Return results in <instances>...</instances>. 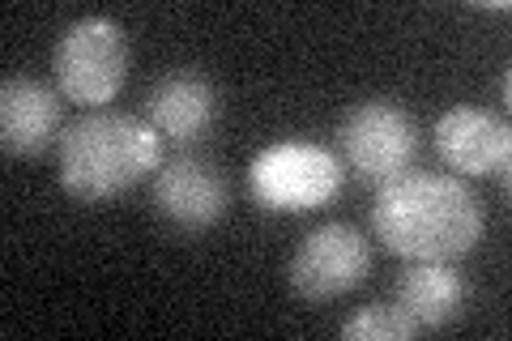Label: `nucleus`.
<instances>
[{
    "instance_id": "obj_1",
    "label": "nucleus",
    "mask_w": 512,
    "mask_h": 341,
    "mask_svg": "<svg viewBox=\"0 0 512 341\" xmlns=\"http://www.w3.org/2000/svg\"><path fill=\"white\" fill-rule=\"evenodd\" d=\"M483 201L461 175L406 171L372 205L376 239L402 261H457L483 239Z\"/></svg>"
},
{
    "instance_id": "obj_2",
    "label": "nucleus",
    "mask_w": 512,
    "mask_h": 341,
    "mask_svg": "<svg viewBox=\"0 0 512 341\" xmlns=\"http://www.w3.org/2000/svg\"><path fill=\"white\" fill-rule=\"evenodd\" d=\"M60 184L77 201H107L163 167V137L128 111H90L60 133Z\"/></svg>"
},
{
    "instance_id": "obj_3",
    "label": "nucleus",
    "mask_w": 512,
    "mask_h": 341,
    "mask_svg": "<svg viewBox=\"0 0 512 341\" xmlns=\"http://www.w3.org/2000/svg\"><path fill=\"white\" fill-rule=\"evenodd\" d=\"M342 158L316 141L265 145L248 167V188L256 205L274 214H308L342 192Z\"/></svg>"
},
{
    "instance_id": "obj_4",
    "label": "nucleus",
    "mask_w": 512,
    "mask_h": 341,
    "mask_svg": "<svg viewBox=\"0 0 512 341\" xmlns=\"http://www.w3.org/2000/svg\"><path fill=\"white\" fill-rule=\"evenodd\" d=\"M56 90L82 107H103L128 77V39L111 18H77L52 52Z\"/></svg>"
},
{
    "instance_id": "obj_5",
    "label": "nucleus",
    "mask_w": 512,
    "mask_h": 341,
    "mask_svg": "<svg viewBox=\"0 0 512 341\" xmlns=\"http://www.w3.org/2000/svg\"><path fill=\"white\" fill-rule=\"evenodd\" d=\"M338 145H342L346 167L363 184L384 188L410 171L414 154H419V128H414L406 107H397L389 99H367L346 111V120L338 128Z\"/></svg>"
},
{
    "instance_id": "obj_6",
    "label": "nucleus",
    "mask_w": 512,
    "mask_h": 341,
    "mask_svg": "<svg viewBox=\"0 0 512 341\" xmlns=\"http://www.w3.org/2000/svg\"><path fill=\"white\" fill-rule=\"evenodd\" d=\"M372 269V243L359 226L325 222L299 239V248L286 261V286L303 303H329L350 295Z\"/></svg>"
},
{
    "instance_id": "obj_7",
    "label": "nucleus",
    "mask_w": 512,
    "mask_h": 341,
    "mask_svg": "<svg viewBox=\"0 0 512 341\" xmlns=\"http://www.w3.org/2000/svg\"><path fill=\"white\" fill-rule=\"evenodd\" d=\"M227 205H231L227 180H222L218 167L214 162H205V158L180 154V158L163 162L158 175H154V209H158V218H167L175 231H184V235L210 231L214 222L227 218Z\"/></svg>"
},
{
    "instance_id": "obj_8",
    "label": "nucleus",
    "mask_w": 512,
    "mask_h": 341,
    "mask_svg": "<svg viewBox=\"0 0 512 341\" xmlns=\"http://www.w3.org/2000/svg\"><path fill=\"white\" fill-rule=\"evenodd\" d=\"M436 154L461 175L491 180L508 175L512 162V133L508 120L487 107H453L436 120Z\"/></svg>"
},
{
    "instance_id": "obj_9",
    "label": "nucleus",
    "mask_w": 512,
    "mask_h": 341,
    "mask_svg": "<svg viewBox=\"0 0 512 341\" xmlns=\"http://www.w3.org/2000/svg\"><path fill=\"white\" fill-rule=\"evenodd\" d=\"M146 120L158 137L175 145H192L218 120V90L197 69H171L146 94Z\"/></svg>"
},
{
    "instance_id": "obj_10",
    "label": "nucleus",
    "mask_w": 512,
    "mask_h": 341,
    "mask_svg": "<svg viewBox=\"0 0 512 341\" xmlns=\"http://www.w3.org/2000/svg\"><path fill=\"white\" fill-rule=\"evenodd\" d=\"M60 128V90L35 77H5L0 86V145L9 158H30L52 145Z\"/></svg>"
},
{
    "instance_id": "obj_11",
    "label": "nucleus",
    "mask_w": 512,
    "mask_h": 341,
    "mask_svg": "<svg viewBox=\"0 0 512 341\" xmlns=\"http://www.w3.org/2000/svg\"><path fill=\"white\" fill-rule=\"evenodd\" d=\"M470 286L448 261H410V269L397 278L393 303L423 329H444L466 312Z\"/></svg>"
},
{
    "instance_id": "obj_12",
    "label": "nucleus",
    "mask_w": 512,
    "mask_h": 341,
    "mask_svg": "<svg viewBox=\"0 0 512 341\" xmlns=\"http://www.w3.org/2000/svg\"><path fill=\"white\" fill-rule=\"evenodd\" d=\"M414 333H419V324L397 303H367L363 312H355L342 324L346 341H410Z\"/></svg>"
}]
</instances>
